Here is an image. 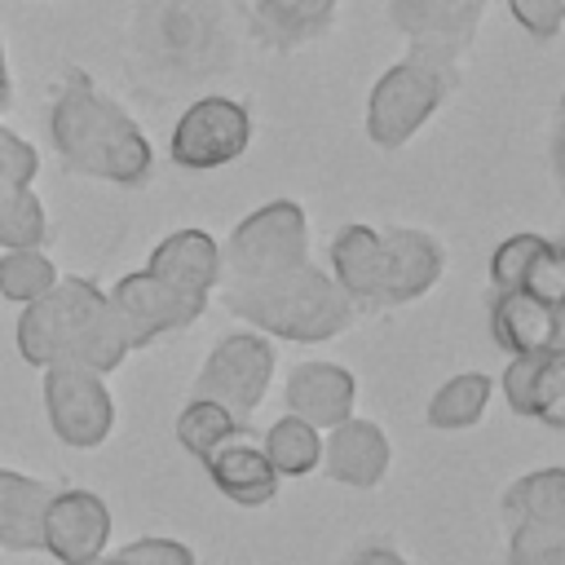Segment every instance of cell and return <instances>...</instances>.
I'll list each match as a JSON object with an SVG mask.
<instances>
[{
	"label": "cell",
	"instance_id": "cell-1",
	"mask_svg": "<svg viewBox=\"0 0 565 565\" xmlns=\"http://www.w3.org/2000/svg\"><path fill=\"white\" fill-rule=\"evenodd\" d=\"M18 353L31 366H88L110 375L132 353V335L110 305L106 287L93 278H57L40 300L18 313Z\"/></svg>",
	"mask_w": 565,
	"mask_h": 565
},
{
	"label": "cell",
	"instance_id": "cell-2",
	"mask_svg": "<svg viewBox=\"0 0 565 565\" xmlns=\"http://www.w3.org/2000/svg\"><path fill=\"white\" fill-rule=\"evenodd\" d=\"M49 137L66 172L110 181V185H141L154 168V150L137 119L106 97L88 71L71 66L49 102Z\"/></svg>",
	"mask_w": 565,
	"mask_h": 565
},
{
	"label": "cell",
	"instance_id": "cell-3",
	"mask_svg": "<svg viewBox=\"0 0 565 565\" xmlns=\"http://www.w3.org/2000/svg\"><path fill=\"white\" fill-rule=\"evenodd\" d=\"M331 269L358 309H397L437 287L446 256L424 230L344 225L331 238Z\"/></svg>",
	"mask_w": 565,
	"mask_h": 565
},
{
	"label": "cell",
	"instance_id": "cell-4",
	"mask_svg": "<svg viewBox=\"0 0 565 565\" xmlns=\"http://www.w3.org/2000/svg\"><path fill=\"white\" fill-rule=\"evenodd\" d=\"M221 305L234 318H247V327H260L296 344H322L340 335L358 313L349 291L331 274H322L313 260H300L296 269L247 282V287H221Z\"/></svg>",
	"mask_w": 565,
	"mask_h": 565
},
{
	"label": "cell",
	"instance_id": "cell-5",
	"mask_svg": "<svg viewBox=\"0 0 565 565\" xmlns=\"http://www.w3.org/2000/svg\"><path fill=\"white\" fill-rule=\"evenodd\" d=\"M455 88H459V62L406 53L397 66H388L375 79V88L366 97V137L380 150L406 146Z\"/></svg>",
	"mask_w": 565,
	"mask_h": 565
},
{
	"label": "cell",
	"instance_id": "cell-6",
	"mask_svg": "<svg viewBox=\"0 0 565 565\" xmlns=\"http://www.w3.org/2000/svg\"><path fill=\"white\" fill-rule=\"evenodd\" d=\"M300 260H309V221H305L300 203L274 199L234 225L230 243L221 247V282L216 287H247V282L287 274Z\"/></svg>",
	"mask_w": 565,
	"mask_h": 565
},
{
	"label": "cell",
	"instance_id": "cell-7",
	"mask_svg": "<svg viewBox=\"0 0 565 565\" xmlns=\"http://www.w3.org/2000/svg\"><path fill=\"white\" fill-rule=\"evenodd\" d=\"M274 380V344L256 331H234L216 340L207 362L194 375V397H207L225 406L238 424L252 419V411L265 402V388Z\"/></svg>",
	"mask_w": 565,
	"mask_h": 565
},
{
	"label": "cell",
	"instance_id": "cell-8",
	"mask_svg": "<svg viewBox=\"0 0 565 565\" xmlns=\"http://www.w3.org/2000/svg\"><path fill=\"white\" fill-rule=\"evenodd\" d=\"M44 419L53 437L71 450H93L115 428V397L106 375L88 366H44Z\"/></svg>",
	"mask_w": 565,
	"mask_h": 565
},
{
	"label": "cell",
	"instance_id": "cell-9",
	"mask_svg": "<svg viewBox=\"0 0 565 565\" xmlns=\"http://www.w3.org/2000/svg\"><path fill=\"white\" fill-rule=\"evenodd\" d=\"M247 146H252V115H247V106L234 102V97H216L212 93V97L190 102L177 115L168 154L185 172H212V168L234 163Z\"/></svg>",
	"mask_w": 565,
	"mask_h": 565
},
{
	"label": "cell",
	"instance_id": "cell-10",
	"mask_svg": "<svg viewBox=\"0 0 565 565\" xmlns=\"http://www.w3.org/2000/svg\"><path fill=\"white\" fill-rule=\"evenodd\" d=\"M106 296H110V305L119 309V318H124V327H128V335H132V349H146V344H154L159 335L190 327V322L203 318V309H207V300L168 287V282L154 278L150 269L124 274Z\"/></svg>",
	"mask_w": 565,
	"mask_h": 565
},
{
	"label": "cell",
	"instance_id": "cell-11",
	"mask_svg": "<svg viewBox=\"0 0 565 565\" xmlns=\"http://www.w3.org/2000/svg\"><path fill=\"white\" fill-rule=\"evenodd\" d=\"M486 4L490 0H388V22L406 35L411 53L459 62V53L477 40Z\"/></svg>",
	"mask_w": 565,
	"mask_h": 565
},
{
	"label": "cell",
	"instance_id": "cell-12",
	"mask_svg": "<svg viewBox=\"0 0 565 565\" xmlns=\"http://www.w3.org/2000/svg\"><path fill=\"white\" fill-rule=\"evenodd\" d=\"M110 539V508L93 490H53L44 521H40V552L57 565H79L106 552Z\"/></svg>",
	"mask_w": 565,
	"mask_h": 565
},
{
	"label": "cell",
	"instance_id": "cell-13",
	"mask_svg": "<svg viewBox=\"0 0 565 565\" xmlns=\"http://www.w3.org/2000/svg\"><path fill=\"white\" fill-rule=\"evenodd\" d=\"M490 287L565 309V243H552L543 234L503 238L490 256Z\"/></svg>",
	"mask_w": 565,
	"mask_h": 565
},
{
	"label": "cell",
	"instance_id": "cell-14",
	"mask_svg": "<svg viewBox=\"0 0 565 565\" xmlns=\"http://www.w3.org/2000/svg\"><path fill=\"white\" fill-rule=\"evenodd\" d=\"M490 335L512 358L565 353V309L516 291H490Z\"/></svg>",
	"mask_w": 565,
	"mask_h": 565
},
{
	"label": "cell",
	"instance_id": "cell-15",
	"mask_svg": "<svg viewBox=\"0 0 565 565\" xmlns=\"http://www.w3.org/2000/svg\"><path fill=\"white\" fill-rule=\"evenodd\" d=\"M393 463V446L384 437L380 424L371 419H344L331 428V437L322 441V468L331 481L353 486V490H375L388 477Z\"/></svg>",
	"mask_w": 565,
	"mask_h": 565
},
{
	"label": "cell",
	"instance_id": "cell-16",
	"mask_svg": "<svg viewBox=\"0 0 565 565\" xmlns=\"http://www.w3.org/2000/svg\"><path fill=\"white\" fill-rule=\"evenodd\" d=\"M146 269L168 287L207 300L212 287L221 282V243L207 230H172L154 243Z\"/></svg>",
	"mask_w": 565,
	"mask_h": 565
},
{
	"label": "cell",
	"instance_id": "cell-17",
	"mask_svg": "<svg viewBox=\"0 0 565 565\" xmlns=\"http://www.w3.org/2000/svg\"><path fill=\"white\" fill-rule=\"evenodd\" d=\"M358 380L335 362H300L287 375V406L313 428H335L353 415Z\"/></svg>",
	"mask_w": 565,
	"mask_h": 565
},
{
	"label": "cell",
	"instance_id": "cell-18",
	"mask_svg": "<svg viewBox=\"0 0 565 565\" xmlns=\"http://www.w3.org/2000/svg\"><path fill=\"white\" fill-rule=\"evenodd\" d=\"M503 397L516 415L565 428V353L512 358L503 371Z\"/></svg>",
	"mask_w": 565,
	"mask_h": 565
},
{
	"label": "cell",
	"instance_id": "cell-19",
	"mask_svg": "<svg viewBox=\"0 0 565 565\" xmlns=\"http://www.w3.org/2000/svg\"><path fill=\"white\" fill-rule=\"evenodd\" d=\"M203 468H207L212 486L238 508H260L278 494V472H274L269 455L252 441V428H243L234 441H225L216 455H207Z\"/></svg>",
	"mask_w": 565,
	"mask_h": 565
},
{
	"label": "cell",
	"instance_id": "cell-20",
	"mask_svg": "<svg viewBox=\"0 0 565 565\" xmlns=\"http://www.w3.org/2000/svg\"><path fill=\"white\" fill-rule=\"evenodd\" d=\"M53 499V486L13 468H0V547L40 552V521Z\"/></svg>",
	"mask_w": 565,
	"mask_h": 565
},
{
	"label": "cell",
	"instance_id": "cell-21",
	"mask_svg": "<svg viewBox=\"0 0 565 565\" xmlns=\"http://www.w3.org/2000/svg\"><path fill=\"white\" fill-rule=\"evenodd\" d=\"M335 18V0H252V26L269 49H300Z\"/></svg>",
	"mask_w": 565,
	"mask_h": 565
},
{
	"label": "cell",
	"instance_id": "cell-22",
	"mask_svg": "<svg viewBox=\"0 0 565 565\" xmlns=\"http://www.w3.org/2000/svg\"><path fill=\"white\" fill-rule=\"evenodd\" d=\"M503 525H543L565 534V468H539L503 490Z\"/></svg>",
	"mask_w": 565,
	"mask_h": 565
},
{
	"label": "cell",
	"instance_id": "cell-23",
	"mask_svg": "<svg viewBox=\"0 0 565 565\" xmlns=\"http://www.w3.org/2000/svg\"><path fill=\"white\" fill-rule=\"evenodd\" d=\"M490 393H494V380L481 371L450 375L428 402V428H472L490 406Z\"/></svg>",
	"mask_w": 565,
	"mask_h": 565
},
{
	"label": "cell",
	"instance_id": "cell-24",
	"mask_svg": "<svg viewBox=\"0 0 565 565\" xmlns=\"http://www.w3.org/2000/svg\"><path fill=\"white\" fill-rule=\"evenodd\" d=\"M260 450L269 455V463H274L278 477H305V472H313L322 463V437L300 415L274 419L269 433H265V441H260Z\"/></svg>",
	"mask_w": 565,
	"mask_h": 565
},
{
	"label": "cell",
	"instance_id": "cell-25",
	"mask_svg": "<svg viewBox=\"0 0 565 565\" xmlns=\"http://www.w3.org/2000/svg\"><path fill=\"white\" fill-rule=\"evenodd\" d=\"M247 424H238L225 406H216V402H207V397H190L185 406H181V415H177V441L203 463L207 455H216L225 441H234L238 433H243Z\"/></svg>",
	"mask_w": 565,
	"mask_h": 565
},
{
	"label": "cell",
	"instance_id": "cell-26",
	"mask_svg": "<svg viewBox=\"0 0 565 565\" xmlns=\"http://www.w3.org/2000/svg\"><path fill=\"white\" fill-rule=\"evenodd\" d=\"M57 265L44 247H18V252H0V296L13 305H31L40 300L53 282H57Z\"/></svg>",
	"mask_w": 565,
	"mask_h": 565
},
{
	"label": "cell",
	"instance_id": "cell-27",
	"mask_svg": "<svg viewBox=\"0 0 565 565\" xmlns=\"http://www.w3.org/2000/svg\"><path fill=\"white\" fill-rule=\"evenodd\" d=\"M44 238H49V216L40 194L31 185L0 190V252L44 247Z\"/></svg>",
	"mask_w": 565,
	"mask_h": 565
},
{
	"label": "cell",
	"instance_id": "cell-28",
	"mask_svg": "<svg viewBox=\"0 0 565 565\" xmlns=\"http://www.w3.org/2000/svg\"><path fill=\"white\" fill-rule=\"evenodd\" d=\"M503 565H565V534L543 525H508Z\"/></svg>",
	"mask_w": 565,
	"mask_h": 565
},
{
	"label": "cell",
	"instance_id": "cell-29",
	"mask_svg": "<svg viewBox=\"0 0 565 565\" xmlns=\"http://www.w3.org/2000/svg\"><path fill=\"white\" fill-rule=\"evenodd\" d=\"M40 172V154L26 137H18L13 128L0 124V190H18V185H31Z\"/></svg>",
	"mask_w": 565,
	"mask_h": 565
},
{
	"label": "cell",
	"instance_id": "cell-30",
	"mask_svg": "<svg viewBox=\"0 0 565 565\" xmlns=\"http://www.w3.org/2000/svg\"><path fill=\"white\" fill-rule=\"evenodd\" d=\"M115 556H124L128 565H194V552L177 539H132Z\"/></svg>",
	"mask_w": 565,
	"mask_h": 565
},
{
	"label": "cell",
	"instance_id": "cell-31",
	"mask_svg": "<svg viewBox=\"0 0 565 565\" xmlns=\"http://www.w3.org/2000/svg\"><path fill=\"white\" fill-rule=\"evenodd\" d=\"M508 9H512V18H516L534 40H552V35L561 31V22H565L561 0H508Z\"/></svg>",
	"mask_w": 565,
	"mask_h": 565
},
{
	"label": "cell",
	"instance_id": "cell-32",
	"mask_svg": "<svg viewBox=\"0 0 565 565\" xmlns=\"http://www.w3.org/2000/svg\"><path fill=\"white\" fill-rule=\"evenodd\" d=\"M547 154H552V177L565 190V93H561L556 115H552V146H547Z\"/></svg>",
	"mask_w": 565,
	"mask_h": 565
},
{
	"label": "cell",
	"instance_id": "cell-33",
	"mask_svg": "<svg viewBox=\"0 0 565 565\" xmlns=\"http://www.w3.org/2000/svg\"><path fill=\"white\" fill-rule=\"evenodd\" d=\"M349 565H406V556L397 547H388V543H366V547L353 552Z\"/></svg>",
	"mask_w": 565,
	"mask_h": 565
},
{
	"label": "cell",
	"instance_id": "cell-34",
	"mask_svg": "<svg viewBox=\"0 0 565 565\" xmlns=\"http://www.w3.org/2000/svg\"><path fill=\"white\" fill-rule=\"evenodd\" d=\"M13 102V84H9V66H4V40H0V115L9 110Z\"/></svg>",
	"mask_w": 565,
	"mask_h": 565
},
{
	"label": "cell",
	"instance_id": "cell-35",
	"mask_svg": "<svg viewBox=\"0 0 565 565\" xmlns=\"http://www.w3.org/2000/svg\"><path fill=\"white\" fill-rule=\"evenodd\" d=\"M79 565H128V561H124V556H106V552H102V556H93V561H79Z\"/></svg>",
	"mask_w": 565,
	"mask_h": 565
},
{
	"label": "cell",
	"instance_id": "cell-36",
	"mask_svg": "<svg viewBox=\"0 0 565 565\" xmlns=\"http://www.w3.org/2000/svg\"><path fill=\"white\" fill-rule=\"evenodd\" d=\"M561 9H565V0H561Z\"/></svg>",
	"mask_w": 565,
	"mask_h": 565
}]
</instances>
